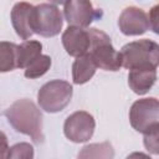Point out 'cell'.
Masks as SVG:
<instances>
[{
	"label": "cell",
	"mask_w": 159,
	"mask_h": 159,
	"mask_svg": "<svg viewBox=\"0 0 159 159\" xmlns=\"http://www.w3.org/2000/svg\"><path fill=\"white\" fill-rule=\"evenodd\" d=\"M5 117L16 132L31 137L35 143L43 142L42 114L32 101L27 98L15 101L5 111Z\"/></svg>",
	"instance_id": "obj_1"
},
{
	"label": "cell",
	"mask_w": 159,
	"mask_h": 159,
	"mask_svg": "<svg viewBox=\"0 0 159 159\" xmlns=\"http://www.w3.org/2000/svg\"><path fill=\"white\" fill-rule=\"evenodd\" d=\"M119 53L122 66L128 70L157 68L159 63V45L149 39L128 42Z\"/></svg>",
	"instance_id": "obj_2"
},
{
	"label": "cell",
	"mask_w": 159,
	"mask_h": 159,
	"mask_svg": "<svg viewBox=\"0 0 159 159\" xmlns=\"http://www.w3.org/2000/svg\"><path fill=\"white\" fill-rule=\"evenodd\" d=\"M91 46L88 55L94 62L96 67L104 71H118L122 67L120 53L113 47L109 36L96 27L88 29Z\"/></svg>",
	"instance_id": "obj_3"
},
{
	"label": "cell",
	"mask_w": 159,
	"mask_h": 159,
	"mask_svg": "<svg viewBox=\"0 0 159 159\" xmlns=\"http://www.w3.org/2000/svg\"><path fill=\"white\" fill-rule=\"evenodd\" d=\"M73 88L67 81L53 80L45 83L37 92V102L41 109L48 113L62 111L72 98Z\"/></svg>",
	"instance_id": "obj_4"
},
{
	"label": "cell",
	"mask_w": 159,
	"mask_h": 159,
	"mask_svg": "<svg viewBox=\"0 0 159 159\" xmlns=\"http://www.w3.org/2000/svg\"><path fill=\"white\" fill-rule=\"evenodd\" d=\"M132 127L139 133H148L159 127V102L154 97L135 101L129 109Z\"/></svg>",
	"instance_id": "obj_5"
},
{
	"label": "cell",
	"mask_w": 159,
	"mask_h": 159,
	"mask_svg": "<svg viewBox=\"0 0 159 159\" xmlns=\"http://www.w3.org/2000/svg\"><path fill=\"white\" fill-rule=\"evenodd\" d=\"M62 14L56 4L42 2L34 7L32 31L43 37H53L62 29Z\"/></svg>",
	"instance_id": "obj_6"
},
{
	"label": "cell",
	"mask_w": 159,
	"mask_h": 159,
	"mask_svg": "<svg viewBox=\"0 0 159 159\" xmlns=\"http://www.w3.org/2000/svg\"><path fill=\"white\" fill-rule=\"evenodd\" d=\"M94 128L96 122L93 116L86 111H77L66 118L63 133L73 143H84L92 138Z\"/></svg>",
	"instance_id": "obj_7"
},
{
	"label": "cell",
	"mask_w": 159,
	"mask_h": 159,
	"mask_svg": "<svg viewBox=\"0 0 159 159\" xmlns=\"http://www.w3.org/2000/svg\"><path fill=\"white\" fill-rule=\"evenodd\" d=\"M63 15L66 21L75 27H88L92 21L101 19L103 12L101 9H94L91 1L71 0L63 4Z\"/></svg>",
	"instance_id": "obj_8"
},
{
	"label": "cell",
	"mask_w": 159,
	"mask_h": 159,
	"mask_svg": "<svg viewBox=\"0 0 159 159\" xmlns=\"http://www.w3.org/2000/svg\"><path fill=\"white\" fill-rule=\"evenodd\" d=\"M118 26L122 34L127 36L143 35L150 29L148 14L137 6L125 7L118 19Z\"/></svg>",
	"instance_id": "obj_9"
},
{
	"label": "cell",
	"mask_w": 159,
	"mask_h": 159,
	"mask_svg": "<svg viewBox=\"0 0 159 159\" xmlns=\"http://www.w3.org/2000/svg\"><path fill=\"white\" fill-rule=\"evenodd\" d=\"M62 45L70 56L80 57L88 53L91 46V39L88 29H80L68 26L62 34Z\"/></svg>",
	"instance_id": "obj_10"
},
{
	"label": "cell",
	"mask_w": 159,
	"mask_h": 159,
	"mask_svg": "<svg viewBox=\"0 0 159 159\" xmlns=\"http://www.w3.org/2000/svg\"><path fill=\"white\" fill-rule=\"evenodd\" d=\"M34 5L21 1L16 2L11 10V24L17 36L22 40L30 39L34 35L32 31V17H34Z\"/></svg>",
	"instance_id": "obj_11"
},
{
	"label": "cell",
	"mask_w": 159,
	"mask_h": 159,
	"mask_svg": "<svg viewBox=\"0 0 159 159\" xmlns=\"http://www.w3.org/2000/svg\"><path fill=\"white\" fill-rule=\"evenodd\" d=\"M157 81V68H137L130 70L128 75V84L137 94H145Z\"/></svg>",
	"instance_id": "obj_12"
},
{
	"label": "cell",
	"mask_w": 159,
	"mask_h": 159,
	"mask_svg": "<svg viewBox=\"0 0 159 159\" xmlns=\"http://www.w3.org/2000/svg\"><path fill=\"white\" fill-rule=\"evenodd\" d=\"M96 65L92 61L91 56L88 53L82 55L80 57H76L73 65H72V80L76 84H83L88 82L94 72H96Z\"/></svg>",
	"instance_id": "obj_13"
},
{
	"label": "cell",
	"mask_w": 159,
	"mask_h": 159,
	"mask_svg": "<svg viewBox=\"0 0 159 159\" xmlns=\"http://www.w3.org/2000/svg\"><path fill=\"white\" fill-rule=\"evenodd\" d=\"M42 51V45L36 40L24 41L21 45H17L16 48V67L26 68L34 60H36Z\"/></svg>",
	"instance_id": "obj_14"
},
{
	"label": "cell",
	"mask_w": 159,
	"mask_h": 159,
	"mask_svg": "<svg viewBox=\"0 0 159 159\" xmlns=\"http://www.w3.org/2000/svg\"><path fill=\"white\" fill-rule=\"evenodd\" d=\"M113 158H114V149L109 142L87 144L80 150L77 155V159H113Z\"/></svg>",
	"instance_id": "obj_15"
},
{
	"label": "cell",
	"mask_w": 159,
	"mask_h": 159,
	"mask_svg": "<svg viewBox=\"0 0 159 159\" xmlns=\"http://www.w3.org/2000/svg\"><path fill=\"white\" fill-rule=\"evenodd\" d=\"M17 45L7 41H0V73L12 71L16 67Z\"/></svg>",
	"instance_id": "obj_16"
},
{
	"label": "cell",
	"mask_w": 159,
	"mask_h": 159,
	"mask_svg": "<svg viewBox=\"0 0 159 159\" xmlns=\"http://www.w3.org/2000/svg\"><path fill=\"white\" fill-rule=\"evenodd\" d=\"M51 67V57L47 55H40L36 60H34L26 68H25V77L26 78H39L43 76Z\"/></svg>",
	"instance_id": "obj_17"
},
{
	"label": "cell",
	"mask_w": 159,
	"mask_h": 159,
	"mask_svg": "<svg viewBox=\"0 0 159 159\" xmlns=\"http://www.w3.org/2000/svg\"><path fill=\"white\" fill-rule=\"evenodd\" d=\"M6 159H34V148L26 142L16 143L9 148Z\"/></svg>",
	"instance_id": "obj_18"
},
{
	"label": "cell",
	"mask_w": 159,
	"mask_h": 159,
	"mask_svg": "<svg viewBox=\"0 0 159 159\" xmlns=\"http://www.w3.org/2000/svg\"><path fill=\"white\" fill-rule=\"evenodd\" d=\"M144 147L152 154H159V127L144 134Z\"/></svg>",
	"instance_id": "obj_19"
},
{
	"label": "cell",
	"mask_w": 159,
	"mask_h": 159,
	"mask_svg": "<svg viewBox=\"0 0 159 159\" xmlns=\"http://www.w3.org/2000/svg\"><path fill=\"white\" fill-rule=\"evenodd\" d=\"M158 9H159V5H155V6L150 10V12H149V15H148L150 29H152L155 34H158Z\"/></svg>",
	"instance_id": "obj_20"
},
{
	"label": "cell",
	"mask_w": 159,
	"mask_h": 159,
	"mask_svg": "<svg viewBox=\"0 0 159 159\" xmlns=\"http://www.w3.org/2000/svg\"><path fill=\"white\" fill-rule=\"evenodd\" d=\"M9 152V143H7V137L5 135L4 132L0 130V159H6Z\"/></svg>",
	"instance_id": "obj_21"
},
{
	"label": "cell",
	"mask_w": 159,
	"mask_h": 159,
	"mask_svg": "<svg viewBox=\"0 0 159 159\" xmlns=\"http://www.w3.org/2000/svg\"><path fill=\"white\" fill-rule=\"evenodd\" d=\"M125 159H152V158H150L149 155L142 153V152H134V153L129 154Z\"/></svg>",
	"instance_id": "obj_22"
}]
</instances>
